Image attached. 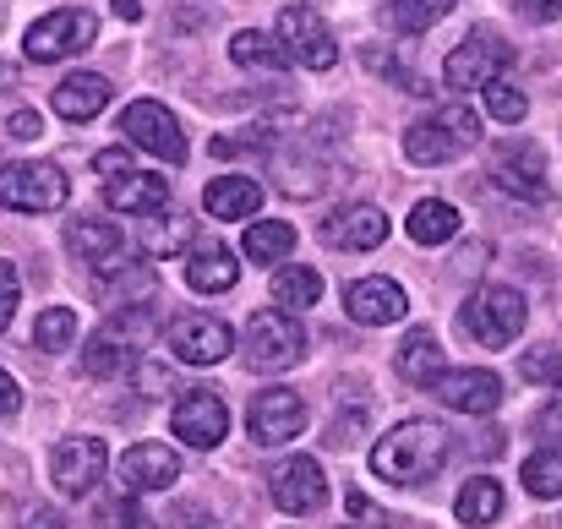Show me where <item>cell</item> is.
I'll return each instance as SVG.
<instances>
[{
  "mask_svg": "<svg viewBox=\"0 0 562 529\" xmlns=\"http://www.w3.org/2000/svg\"><path fill=\"white\" fill-rule=\"evenodd\" d=\"M453 431L442 420H404L372 448V475L387 486H426L453 459Z\"/></svg>",
  "mask_w": 562,
  "mask_h": 529,
  "instance_id": "1",
  "label": "cell"
},
{
  "mask_svg": "<svg viewBox=\"0 0 562 529\" xmlns=\"http://www.w3.org/2000/svg\"><path fill=\"white\" fill-rule=\"evenodd\" d=\"M459 323H464V334H470L481 350H508V345L525 334L530 306H525L519 290H508V284H486V290H475V295L464 301Z\"/></svg>",
  "mask_w": 562,
  "mask_h": 529,
  "instance_id": "2",
  "label": "cell"
},
{
  "mask_svg": "<svg viewBox=\"0 0 562 529\" xmlns=\"http://www.w3.org/2000/svg\"><path fill=\"white\" fill-rule=\"evenodd\" d=\"M475 143H481V121L464 104H448L404 132V159L409 165H448V159L470 154Z\"/></svg>",
  "mask_w": 562,
  "mask_h": 529,
  "instance_id": "3",
  "label": "cell"
},
{
  "mask_svg": "<svg viewBox=\"0 0 562 529\" xmlns=\"http://www.w3.org/2000/svg\"><path fill=\"white\" fill-rule=\"evenodd\" d=\"M154 339V317L143 306H126V312H110V323L82 345V371L88 376H121L137 354L148 350Z\"/></svg>",
  "mask_w": 562,
  "mask_h": 529,
  "instance_id": "4",
  "label": "cell"
},
{
  "mask_svg": "<svg viewBox=\"0 0 562 529\" xmlns=\"http://www.w3.org/2000/svg\"><path fill=\"white\" fill-rule=\"evenodd\" d=\"M514 60V49L503 44V33H492V27H475L459 49H448V66H442V82L453 88V93H486L497 77H503V66Z\"/></svg>",
  "mask_w": 562,
  "mask_h": 529,
  "instance_id": "5",
  "label": "cell"
},
{
  "mask_svg": "<svg viewBox=\"0 0 562 529\" xmlns=\"http://www.w3.org/2000/svg\"><path fill=\"white\" fill-rule=\"evenodd\" d=\"M93 38H99V16H93V11H82V5H55L49 16H38V22L22 33V49H27V60H66V55H82Z\"/></svg>",
  "mask_w": 562,
  "mask_h": 529,
  "instance_id": "6",
  "label": "cell"
},
{
  "mask_svg": "<svg viewBox=\"0 0 562 529\" xmlns=\"http://www.w3.org/2000/svg\"><path fill=\"white\" fill-rule=\"evenodd\" d=\"M273 33H279V44H284L290 66L334 71V60H339V38H334V27H328L312 5H284V11H279V22H273Z\"/></svg>",
  "mask_w": 562,
  "mask_h": 529,
  "instance_id": "7",
  "label": "cell"
},
{
  "mask_svg": "<svg viewBox=\"0 0 562 529\" xmlns=\"http://www.w3.org/2000/svg\"><path fill=\"white\" fill-rule=\"evenodd\" d=\"M240 350H246V365H251V371H290V365L306 354V334H301V323H295L290 312H257V317L246 323Z\"/></svg>",
  "mask_w": 562,
  "mask_h": 529,
  "instance_id": "8",
  "label": "cell"
},
{
  "mask_svg": "<svg viewBox=\"0 0 562 529\" xmlns=\"http://www.w3.org/2000/svg\"><path fill=\"white\" fill-rule=\"evenodd\" d=\"M66 196H71V185L60 176V165H38V159L0 165V207H11V213H55Z\"/></svg>",
  "mask_w": 562,
  "mask_h": 529,
  "instance_id": "9",
  "label": "cell"
},
{
  "mask_svg": "<svg viewBox=\"0 0 562 529\" xmlns=\"http://www.w3.org/2000/svg\"><path fill=\"white\" fill-rule=\"evenodd\" d=\"M121 137H126L132 148L165 159V165H187V132H181V121H176L159 99H137V104H126V115H121Z\"/></svg>",
  "mask_w": 562,
  "mask_h": 529,
  "instance_id": "10",
  "label": "cell"
},
{
  "mask_svg": "<svg viewBox=\"0 0 562 529\" xmlns=\"http://www.w3.org/2000/svg\"><path fill=\"white\" fill-rule=\"evenodd\" d=\"M306 420H312V409H306V398H301L295 387H262V393L251 398V409H246V431H251V442H262V448H279V442L301 437Z\"/></svg>",
  "mask_w": 562,
  "mask_h": 529,
  "instance_id": "11",
  "label": "cell"
},
{
  "mask_svg": "<svg viewBox=\"0 0 562 529\" xmlns=\"http://www.w3.org/2000/svg\"><path fill=\"white\" fill-rule=\"evenodd\" d=\"M110 470V453L99 437H66L55 453H49V481L60 497H88Z\"/></svg>",
  "mask_w": 562,
  "mask_h": 529,
  "instance_id": "12",
  "label": "cell"
},
{
  "mask_svg": "<svg viewBox=\"0 0 562 529\" xmlns=\"http://www.w3.org/2000/svg\"><path fill=\"white\" fill-rule=\"evenodd\" d=\"M268 497H273V508H279V514H290V519H301V514H317V508L328 503L323 464H317V459H306V453L284 459V464L273 470V486H268Z\"/></svg>",
  "mask_w": 562,
  "mask_h": 529,
  "instance_id": "13",
  "label": "cell"
},
{
  "mask_svg": "<svg viewBox=\"0 0 562 529\" xmlns=\"http://www.w3.org/2000/svg\"><path fill=\"white\" fill-rule=\"evenodd\" d=\"M170 426H176V437H181L187 448H196V453H207V448H218V442L229 437V404H224L218 393L196 387V393H187V398L176 404Z\"/></svg>",
  "mask_w": 562,
  "mask_h": 529,
  "instance_id": "14",
  "label": "cell"
},
{
  "mask_svg": "<svg viewBox=\"0 0 562 529\" xmlns=\"http://www.w3.org/2000/svg\"><path fill=\"white\" fill-rule=\"evenodd\" d=\"M170 354L181 360V365H218L224 354H229V328L218 323V317H207V312H191L181 323H170Z\"/></svg>",
  "mask_w": 562,
  "mask_h": 529,
  "instance_id": "15",
  "label": "cell"
},
{
  "mask_svg": "<svg viewBox=\"0 0 562 529\" xmlns=\"http://www.w3.org/2000/svg\"><path fill=\"white\" fill-rule=\"evenodd\" d=\"M176 481H181V453H176L170 442H132V448H126V459H121V486H126L132 497L165 492V486H176Z\"/></svg>",
  "mask_w": 562,
  "mask_h": 529,
  "instance_id": "16",
  "label": "cell"
},
{
  "mask_svg": "<svg viewBox=\"0 0 562 529\" xmlns=\"http://www.w3.org/2000/svg\"><path fill=\"white\" fill-rule=\"evenodd\" d=\"M382 240H387V218L372 202H350L323 218V246H334V251H376Z\"/></svg>",
  "mask_w": 562,
  "mask_h": 529,
  "instance_id": "17",
  "label": "cell"
},
{
  "mask_svg": "<svg viewBox=\"0 0 562 529\" xmlns=\"http://www.w3.org/2000/svg\"><path fill=\"white\" fill-rule=\"evenodd\" d=\"M437 393H442V404L459 409V415H492V409L503 404V376L486 371V365H464V371H448V376L437 382Z\"/></svg>",
  "mask_w": 562,
  "mask_h": 529,
  "instance_id": "18",
  "label": "cell"
},
{
  "mask_svg": "<svg viewBox=\"0 0 562 529\" xmlns=\"http://www.w3.org/2000/svg\"><path fill=\"white\" fill-rule=\"evenodd\" d=\"M345 312H350L361 328H387V323H398V317L409 312V301H404V290H398L393 279H356V284L345 290Z\"/></svg>",
  "mask_w": 562,
  "mask_h": 529,
  "instance_id": "19",
  "label": "cell"
},
{
  "mask_svg": "<svg viewBox=\"0 0 562 529\" xmlns=\"http://www.w3.org/2000/svg\"><path fill=\"white\" fill-rule=\"evenodd\" d=\"M492 180L519 196V202H547L552 196V180H547V159L536 148H503L497 165H492Z\"/></svg>",
  "mask_w": 562,
  "mask_h": 529,
  "instance_id": "20",
  "label": "cell"
},
{
  "mask_svg": "<svg viewBox=\"0 0 562 529\" xmlns=\"http://www.w3.org/2000/svg\"><path fill=\"white\" fill-rule=\"evenodd\" d=\"M393 365H398V376H404L409 387H437V382L448 376V354H442L431 328L404 334V345L393 350Z\"/></svg>",
  "mask_w": 562,
  "mask_h": 529,
  "instance_id": "21",
  "label": "cell"
},
{
  "mask_svg": "<svg viewBox=\"0 0 562 529\" xmlns=\"http://www.w3.org/2000/svg\"><path fill=\"white\" fill-rule=\"evenodd\" d=\"M104 202H110V213H137V218H154V213H165V202H170V185L159 176H148V170H137V176H121L104 185Z\"/></svg>",
  "mask_w": 562,
  "mask_h": 529,
  "instance_id": "22",
  "label": "cell"
},
{
  "mask_svg": "<svg viewBox=\"0 0 562 529\" xmlns=\"http://www.w3.org/2000/svg\"><path fill=\"white\" fill-rule=\"evenodd\" d=\"M55 115L60 121H93L104 104H110V82L99 77V71H71L60 88H55Z\"/></svg>",
  "mask_w": 562,
  "mask_h": 529,
  "instance_id": "23",
  "label": "cell"
},
{
  "mask_svg": "<svg viewBox=\"0 0 562 529\" xmlns=\"http://www.w3.org/2000/svg\"><path fill=\"white\" fill-rule=\"evenodd\" d=\"M202 207H207L213 218H224V224H235V218H251V213L262 207V185H257L251 176L207 180V191H202Z\"/></svg>",
  "mask_w": 562,
  "mask_h": 529,
  "instance_id": "24",
  "label": "cell"
},
{
  "mask_svg": "<svg viewBox=\"0 0 562 529\" xmlns=\"http://www.w3.org/2000/svg\"><path fill=\"white\" fill-rule=\"evenodd\" d=\"M66 251H71L77 262H110V257L121 251V229H115L110 218L82 213V218L66 224Z\"/></svg>",
  "mask_w": 562,
  "mask_h": 529,
  "instance_id": "25",
  "label": "cell"
},
{
  "mask_svg": "<svg viewBox=\"0 0 562 529\" xmlns=\"http://www.w3.org/2000/svg\"><path fill=\"white\" fill-rule=\"evenodd\" d=\"M453 519L464 529H481V525H492V519H503V486H497V475L464 481L459 497H453Z\"/></svg>",
  "mask_w": 562,
  "mask_h": 529,
  "instance_id": "26",
  "label": "cell"
},
{
  "mask_svg": "<svg viewBox=\"0 0 562 529\" xmlns=\"http://www.w3.org/2000/svg\"><path fill=\"white\" fill-rule=\"evenodd\" d=\"M235 279H240V262L224 246H202L196 257H187V284L196 295H224L235 290Z\"/></svg>",
  "mask_w": 562,
  "mask_h": 529,
  "instance_id": "27",
  "label": "cell"
},
{
  "mask_svg": "<svg viewBox=\"0 0 562 529\" xmlns=\"http://www.w3.org/2000/svg\"><path fill=\"white\" fill-rule=\"evenodd\" d=\"M404 229H409V240H415V246H448V240L459 235V213H453L448 202L426 196V202H415V207H409Z\"/></svg>",
  "mask_w": 562,
  "mask_h": 529,
  "instance_id": "28",
  "label": "cell"
},
{
  "mask_svg": "<svg viewBox=\"0 0 562 529\" xmlns=\"http://www.w3.org/2000/svg\"><path fill=\"white\" fill-rule=\"evenodd\" d=\"M229 60L246 66V71H284V66H290L279 33H257V27H246V33L229 38Z\"/></svg>",
  "mask_w": 562,
  "mask_h": 529,
  "instance_id": "29",
  "label": "cell"
},
{
  "mask_svg": "<svg viewBox=\"0 0 562 529\" xmlns=\"http://www.w3.org/2000/svg\"><path fill=\"white\" fill-rule=\"evenodd\" d=\"M273 301L279 312H306L323 301V273L317 268H279L273 273Z\"/></svg>",
  "mask_w": 562,
  "mask_h": 529,
  "instance_id": "30",
  "label": "cell"
},
{
  "mask_svg": "<svg viewBox=\"0 0 562 529\" xmlns=\"http://www.w3.org/2000/svg\"><path fill=\"white\" fill-rule=\"evenodd\" d=\"M525 492L536 503H558L562 497V448H536L525 459Z\"/></svg>",
  "mask_w": 562,
  "mask_h": 529,
  "instance_id": "31",
  "label": "cell"
},
{
  "mask_svg": "<svg viewBox=\"0 0 562 529\" xmlns=\"http://www.w3.org/2000/svg\"><path fill=\"white\" fill-rule=\"evenodd\" d=\"M187 240H191V218H181V213H154V218L143 224V246H148V257L187 251Z\"/></svg>",
  "mask_w": 562,
  "mask_h": 529,
  "instance_id": "32",
  "label": "cell"
},
{
  "mask_svg": "<svg viewBox=\"0 0 562 529\" xmlns=\"http://www.w3.org/2000/svg\"><path fill=\"white\" fill-rule=\"evenodd\" d=\"M290 251H295V229L290 224L273 218V224H251L246 229V257L251 262H284Z\"/></svg>",
  "mask_w": 562,
  "mask_h": 529,
  "instance_id": "33",
  "label": "cell"
},
{
  "mask_svg": "<svg viewBox=\"0 0 562 529\" xmlns=\"http://www.w3.org/2000/svg\"><path fill=\"white\" fill-rule=\"evenodd\" d=\"M453 5H459V0H393V5H387V22H393L398 33H426V27H437Z\"/></svg>",
  "mask_w": 562,
  "mask_h": 529,
  "instance_id": "34",
  "label": "cell"
},
{
  "mask_svg": "<svg viewBox=\"0 0 562 529\" xmlns=\"http://www.w3.org/2000/svg\"><path fill=\"white\" fill-rule=\"evenodd\" d=\"M71 339H77V312H71V306H49V312H38V328H33V345H38V350L60 354Z\"/></svg>",
  "mask_w": 562,
  "mask_h": 529,
  "instance_id": "35",
  "label": "cell"
},
{
  "mask_svg": "<svg viewBox=\"0 0 562 529\" xmlns=\"http://www.w3.org/2000/svg\"><path fill=\"white\" fill-rule=\"evenodd\" d=\"M481 104H486V115H492V121H503V126H519V121L530 115V99H525L514 82H503V77L481 93Z\"/></svg>",
  "mask_w": 562,
  "mask_h": 529,
  "instance_id": "36",
  "label": "cell"
},
{
  "mask_svg": "<svg viewBox=\"0 0 562 529\" xmlns=\"http://www.w3.org/2000/svg\"><path fill=\"white\" fill-rule=\"evenodd\" d=\"M143 295H154V268H121V279L104 290V301H110V312H126L132 301H143Z\"/></svg>",
  "mask_w": 562,
  "mask_h": 529,
  "instance_id": "37",
  "label": "cell"
},
{
  "mask_svg": "<svg viewBox=\"0 0 562 529\" xmlns=\"http://www.w3.org/2000/svg\"><path fill=\"white\" fill-rule=\"evenodd\" d=\"M519 371H525V382H547V387H558L562 382V354L558 350H530L519 360Z\"/></svg>",
  "mask_w": 562,
  "mask_h": 529,
  "instance_id": "38",
  "label": "cell"
},
{
  "mask_svg": "<svg viewBox=\"0 0 562 529\" xmlns=\"http://www.w3.org/2000/svg\"><path fill=\"white\" fill-rule=\"evenodd\" d=\"M16 301H22V279H16V268H11V262H0V334L11 328Z\"/></svg>",
  "mask_w": 562,
  "mask_h": 529,
  "instance_id": "39",
  "label": "cell"
},
{
  "mask_svg": "<svg viewBox=\"0 0 562 529\" xmlns=\"http://www.w3.org/2000/svg\"><path fill=\"white\" fill-rule=\"evenodd\" d=\"M104 519H110V529H154V519H148V514H137V503H132V497L110 503V508H104Z\"/></svg>",
  "mask_w": 562,
  "mask_h": 529,
  "instance_id": "40",
  "label": "cell"
},
{
  "mask_svg": "<svg viewBox=\"0 0 562 529\" xmlns=\"http://www.w3.org/2000/svg\"><path fill=\"white\" fill-rule=\"evenodd\" d=\"M93 170L104 180H121V176H137V165H132V154L126 148H104L99 159H93Z\"/></svg>",
  "mask_w": 562,
  "mask_h": 529,
  "instance_id": "41",
  "label": "cell"
},
{
  "mask_svg": "<svg viewBox=\"0 0 562 529\" xmlns=\"http://www.w3.org/2000/svg\"><path fill=\"white\" fill-rule=\"evenodd\" d=\"M536 437H547V442H562V398H552L541 415H536Z\"/></svg>",
  "mask_w": 562,
  "mask_h": 529,
  "instance_id": "42",
  "label": "cell"
},
{
  "mask_svg": "<svg viewBox=\"0 0 562 529\" xmlns=\"http://www.w3.org/2000/svg\"><path fill=\"white\" fill-rule=\"evenodd\" d=\"M5 132H11V143H33V137H38V115H33V110H16V115L5 121Z\"/></svg>",
  "mask_w": 562,
  "mask_h": 529,
  "instance_id": "43",
  "label": "cell"
},
{
  "mask_svg": "<svg viewBox=\"0 0 562 529\" xmlns=\"http://www.w3.org/2000/svg\"><path fill=\"white\" fill-rule=\"evenodd\" d=\"M16 404H22V387L0 371V420H5V415H16Z\"/></svg>",
  "mask_w": 562,
  "mask_h": 529,
  "instance_id": "44",
  "label": "cell"
},
{
  "mask_svg": "<svg viewBox=\"0 0 562 529\" xmlns=\"http://www.w3.org/2000/svg\"><path fill=\"white\" fill-rule=\"evenodd\" d=\"M519 11H530L536 22H552V16H562V0H519Z\"/></svg>",
  "mask_w": 562,
  "mask_h": 529,
  "instance_id": "45",
  "label": "cell"
},
{
  "mask_svg": "<svg viewBox=\"0 0 562 529\" xmlns=\"http://www.w3.org/2000/svg\"><path fill=\"white\" fill-rule=\"evenodd\" d=\"M22 529H71V525H66V519H55L49 508H38V514H27V525Z\"/></svg>",
  "mask_w": 562,
  "mask_h": 529,
  "instance_id": "46",
  "label": "cell"
},
{
  "mask_svg": "<svg viewBox=\"0 0 562 529\" xmlns=\"http://www.w3.org/2000/svg\"><path fill=\"white\" fill-rule=\"evenodd\" d=\"M110 5H115L126 22H137V16H143V5H137V0H110Z\"/></svg>",
  "mask_w": 562,
  "mask_h": 529,
  "instance_id": "47",
  "label": "cell"
},
{
  "mask_svg": "<svg viewBox=\"0 0 562 529\" xmlns=\"http://www.w3.org/2000/svg\"><path fill=\"white\" fill-rule=\"evenodd\" d=\"M0 93H16V66H0Z\"/></svg>",
  "mask_w": 562,
  "mask_h": 529,
  "instance_id": "48",
  "label": "cell"
}]
</instances>
